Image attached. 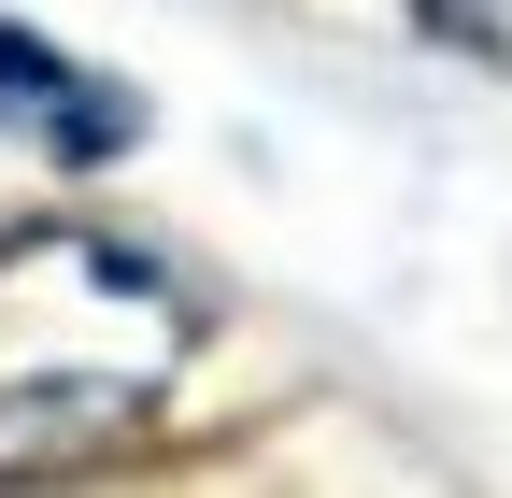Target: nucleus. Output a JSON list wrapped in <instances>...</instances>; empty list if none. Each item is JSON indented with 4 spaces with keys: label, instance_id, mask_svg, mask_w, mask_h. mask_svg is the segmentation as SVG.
<instances>
[{
    "label": "nucleus",
    "instance_id": "nucleus-1",
    "mask_svg": "<svg viewBox=\"0 0 512 498\" xmlns=\"http://www.w3.org/2000/svg\"><path fill=\"white\" fill-rule=\"evenodd\" d=\"M185 356H200V314L157 257L100 228L0 242V484H72L128 456Z\"/></svg>",
    "mask_w": 512,
    "mask_h": 498
},
{
    "label": "nucleus",
    "instance_id": "nucleus-2",
    "mask_svg": "<svg viewBox=\"0 0 512 498\" xmlns=\"http://www.w3.org/2000/svg\"><path fill=\"white\" fill-rule=\"evenodd\" d=\"M0 114L57 157V171H100V157H128L143 143V100L128 86H100L86 57H57L43 29H0Z\"/></svg>",
    "mask_w": 512,
    "mask_h": 498
},
{
    "label": "nucleus",
    "instance_id": "nucleus-3",
    "mask_svg": "<svg viewBox=\"0 0 512 498\" xmlns=\"http://www.w3.org/2000/svg\"><path fill=\"white\" fill-rule=\"evenodd\" d=\"M413 15L456 43V57H484V72H512V0H413Z\"/></svg>",
    "mask_w": 512,
    "mask_h": 498
}]
</instances>
